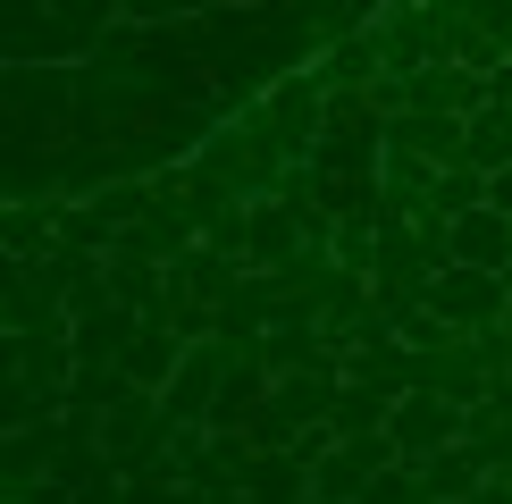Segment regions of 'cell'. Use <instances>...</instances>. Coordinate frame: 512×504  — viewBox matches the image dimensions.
<instances>
[{
  "mask_svg": "<svg viewBox=\"0 0 512 504\" xmlns=\"http://www.w3.org/2000/svg\"><path fill=\"white\" fill-rule=\"evenodd\" d=\"M118 26V0H0V68H84Z\"/></svg>",
  "mask_w": 512,
  "mask_h": 504,
  "instance_id": "cell-1",
  "label": "cell"
},
{
  "mask_svg": "<svg viewBox=\"0 0 512 504\" xmlns=\"http://www.w3.org/2000/svg\"><path fill=\"white\" fill-rule=\"evenodd\" d=\"M194 160L227 185V194H244V202H269L277 185H286V168H294V160H286V143L269 135V118L252 110V101H244L236 118H219V126H210Z\"/></svg>",
  "mask_w": 512,
  "mask_h": 504,
  "instance_id": "cell-2",
  "label": "cell"
},
{
  "mask_svg": "<svg viewBox=\"0 0 512 504\" xmlns=\"http://www.w3.org/2000/svg\"><path fill=\"white\" fill-rule=\"evenodd\" d=\"M252 110L269 118V135L286 143V160L303 168L319 152V126H328V84H319V68H286L277 84H261L252 93Z\"/></svg>",
  "mask_w": 512,
  "mask_h": 504,
  "instance_id": "cell-3",
  "label": "cell"
},
{
  "mask_svg": "<svg viewBox=\"0 0 512 504\" xmlns=\"http://www.w3.org/2000/svg\"><path fill=\"white\" fill-rule=\"evenodd\" d=\"M429 311L479 336V328H496L504 311H512V278H504V269H471V261H454V269H437V278H429Z\"/></svg>",
  "mask_w": 512,
  "mask_h": 504,
  "instance_id": "cell-4",
  "label": "cell"
},
{
  "mask_svg": "<svg viewBox=\"0 0 512 504\" xmlns=\"http://www.w3.org/2000/svg\"><path fill=\"white\" fill-rule=\"evenodd\" d=\"M387 462H395V437H387V429H370V437H328L319 462H311V496H319V504H361V488H370Z\"/></svg>",
  "mask_w": 512,
  "mask_h": 504,
  "instance_id": "cell-5",
  "label": "cell"
},
{
  "mask_svg": "<svg viewBox=\"0 0 512 504\" xmlns=\"http://www.w3.org/2000/svg\"><path fill=\"white\" fill-rule=\"evenodd\" d=\"M219 387H227V345H219V336H202V345H185L177 378L160 387V412L177 420V429H210V412H219Z\"/></svg>",
  "mask_w": 512,
  "mask_h": 504,
  "instance_id": "cell-6",
  "label": "cell"
},
{
  "mask_svg": "<svg viewBox=\"0 0 512 504\" xmlns=\"http://www.w3.org/2000/svg\"><path fill=\"white\" fill-rule=\"evenodd\" d=\"M420 387L429 395H445V404H462L471 412L487 387H496V370H487V353H479V336H445V345H420Z\"/></svg>",
  "mask_w": 512,
  "mask_h": 504,
  "instance_id": "cell-7",
  "label": "cell"
},
{
  "mask_svg": "<svg viewBox=\"0 0 512 504\" xmlns=\"http://www.w3.org/2000/svg\"><path fill=\"white\" fill-rule=\"evenodd\" d=\"M387 437H395V454H403V462H429L437 446H454V437H462V404H445V395L412 387V395H395Z\"/></svg>",
  "mask_w": 512,
  "mask_h": 504,
  "instance_id": "cell-8",
  "label": "cell"
},
{
  "mask_svg": "<svg viewBox=\"0 0 512 504\" xmlns=\"http://www.w3.org/2000/svg\"><path fill=\"white\" fill-rule=\"evenodd\" d=\"M462 143H471V118H445V110H395L387 118V152H412L429 168H454Z\"/></svg>",
  "mask_w": 512,
  "mask_h": 504,
  "instance_id": "cell-9",
  "label": "cell"
},
{
  "mask_svg": "<svg viewBox=\"0 0 512 504\" xmlns=\"http://www.w3.org/2000/svg\"><path fill=\"white\" fill-rule=\"evenodd\" d=\"M51 462H59V412H51V420H17L9 446H0V504L26 496V488H42Z\"/></svg>",
  "mask_w": 512,
  "mask_h": 504,
  "instance_id": "cell-10",
  "label": "cell"
},
{
  "mask_svg": "<svg viewBox=\"0 0 512 504\" xmlns=\"http://www.w3.org/2000/svg\"><path fill=\"white\" fill-rule=\"evenodd\" d=\"M303 244H319V236H311V219H303L286 194L252 202V236H244V261H252V269H286Z\"/></svg>",
  "mask_w": 512,
  "mask_h": 504,
  "instance_id": "cell-11",
  "label": "cell"
},
{
  "mask_svg": "<svg viewBox=\"0 0 512 504\" xmlns=\"http://www.w3.org/2000/svg\"><path fill=\"white\" fill-rule=\"evenodd\" d=\"M370 34H378V51H387V76H412V68H429V59H437V42H429V0H387Z\"/></svg>",
  "mask_w": 512,
  "mask_h": 504,
  "instance_id": "cell-12",
  "label": "cell"
},
{
  "mask_svg": "<svg viewBox=\"0 0 512 504\" xmlns=\"http://www.w3.org/2000/svg\"><path fill=\"white\" fill-rule=\"evenodd\" d=\"M487 479H496V471H487V454L471 446V437H454V446H437L429 462H420V496H429V504H471Z\"/></svg>",
  "mask_w": 512,
  "mask_h": 504,
  "instance_id": "cell-13",
  "label": "cell"
},
{
  "mask_svg": "<svg viewBox=\"0 0 512 504\" xmlns=\"http://www.w3.org/2000/svg\"><path fill=\"white\" fill-rule=\"evenodd\" d=\"M236 488H244L252 504H311V462L294 454V446H252V462H244Z\"/></svg>",
  "mask_w": 512,
  "mask_h": 504,
  "instance_id": "cell-14",
  "label": "cell"
},
{
  "mask_svg": "<svg viewBox=\"0 0 512 504\" xmlns=\"http://www.w3.org/2000/svg\"><path fill=\"white\" fill-rule=\"evenodd\" d=\"M59 219H68V202H59V194L0 202V236H9V261H42V252H59Z\"/></svg>",
  "mask_w": 512,
  "mask_h": 504,
  "instance_id": "cell-15",
  "label": "cell"
},
{
  "mask_svg": "<svg viewBox=\"0 0 512 504\" xmlns=\"http://www.w3.org/2000/svg\"><path fill=\"white\" fill-rule=\"evenodd\" d=\"M311 68H319V84H328V93H370V84L387 76V51H378V34L361 26V34H345V42H328Z\"/></svg>",
  "mask_w": 512,
  "mask_h": 504,
  "instance_id": "cell-16",
  "label": "cell"
},
{
  "mask_svg": "<svg viewBox=\"0 0 512 504\" xmlns=\"http://www.w3.org/2000/svg\"><path fill=\"white\" fill-rule=\"evenodd\" d=\"M454 261H471V269H512V210H496V202L462 210V219H454Z\"/></svg>",
  "mask_w": 512,
  "mask_h": 504,
  "instance_id": "cell-17",
  "label": "cell"
},
{
  "mask_svg": "<svg viewBox=\"0 0 512 504\" xmlns=\"http://www.w3.org/2000/svg\"><path fill=\"white\" fill-rule=\"evenodd\" d=\"M185 345H194V336H177V328L152 311V320L135 328V345H126V362H118V370L135 378V387H168V378H177V362H185Z\"/></svg>",
  "mask_w": 512,
  "mask_h": 504,
  "instance_id": "cell-18",
  "label": "cell"
},
{
  "mask_svg": "<svg viewBox=\"0 0 512 504\" xmlns=\"http://www.w3.org/2000/svg\"><path fill=\"white\" fill-rule=\"evenodd\" d=\"M387 412H395L387 387H361V378H345V387H336V404H328V437H370V429H387Z\"/></svg>",
  "mask_w": 512,
  "mask_h": 504,
  "instance_id": "cell-19",
  "label": "cell"
},
{
  "mask_svg": "<svg viewBox=\"0 0 512 504\" xmlns=\"http://www.w3.org/2000/svg\"><path fill=\"white\" fill-rule=\"evenodd\" d=\"M462 160L471 168H512V101H487V110H471V143H462Z\"/></svg>",
  "mask_w": 512,
  "mask_h": 504,
  "instance_id": "cell-20",
  "label": "cell"
},
{
  "mask_svg": "<svg viewBox=\"0 0 512 504\" xmlns=\"http://www.w3.org/2000/svg\"><path fill=\"white\" fill-rule=\"evenodd\" d=\"M487 185H496V177H487V168H471V160H454V168H437V210H445V219H462V210H479L487 202Z\"/></svg>",
  "mask_w": 512,
  "mask_h": 504,
  "instance_id": "cell-21",
  "label": "cell"
},
{
  "mask_svg": "<svg viewBox=\"0 0 512 504\" xmlns=\"http://www.w3.org/2000/svg\"><path fill=\"white\" fill-rule=\"evenodd\" d=\"M219 0H118L126 26H194V17H210Z\"/></svg>",
  "mask_w": 512,
  "mask_h": 504,
  "instance_id": "cell-22",
  "label": "cell"
},
{
  "mask_svg": "<svg viewBox=\"0 0 512 504\" xmlns=\"http://www.w3.org/2000/svg\"><path fill=\"white\" fill-rule=\"evenodd\" d=\"M361 504H429V496H420V462H403V454H395L387 471L361 488Z\"/></svg>",
  "mask_w": 512,
  "mask_h": 504,
  "instance_id": "cell-23",
  "label": "cell"
},
{
  "mask_svg": "<svg viewBox=\"0 0 512 504\" xmlns=\"http://www.w3.org/2000/svg\"><path fill=\"white\" fill-rule=\"evenodd\" d=\"M336 261L345 269H378V219H336Z\"/></svg>",
  "mask_w": 512,
  "mask_h": 504,
  "instance_id": "cell-24",
  "label": "cell"
},
{
  "mask_svg": "<svg viewBox=\"0 0 512 504\" xmlns=\"http://www.w3.org/2000/svg\"><path fill=\"white\" fill-rule=\"evenodd\" d=\"M462 17H479V26L512 51V0H462Z\"/></svg>",
  "mask_w": 512,
  "mask_h": 504,
  "instance_id": "cell-25",
  "label": "cell"
},
{
  "mask_svg": "<svg viewBox=\"0 0 512 504\" xmlns=\"http://www.w3.org/2000/svg\"><path fill=\"white\" fill-rule=\"evenodd\" d=\"M471 446L487 454V471H496V479H512V429H496V437H471Z\"/></svg>",
  "mask_w": 512,
  "mask_h": 504,
  "instance_id": "cell-26",
  "label": "cell"
},
{
  "mask_svg": "<svg viewBox=\"0 0 512 504\" xmlns=\"http://www.w3.org/2000/svg\"><path fill=\"white\" fill-rule=\"evenodd\" d=\"M504 278H512V269H504Z\"/></svg>",
  "mask_w": 512,
  "mask_h": 504,
  "instance_id": "cell-27",
  "label": "cell"
},
{
  "mask_svg": "<svg viewBox=\"0 0 512 504\" xmlns=\"http://www.w3.org/2000/svg\"><path fill=\"white\" fill-rule=\"evenodd\" d=\"M311 504H319V496H311Z\"/></svg>",
  "mask_w": 512,
  "mask_h": 504,
  "instance_id": "cell-28",
  "label": "cell"
}]
</instances>
